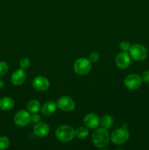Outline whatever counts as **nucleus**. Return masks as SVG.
Instances as JSON below:
<instances>
[{
  "mask_svg": "<svg viewBox=\"0 0 149 150\" xmlns=\"http://www.w3.org/2000/svg\"><path fill=\"white\" fill-rule=\"evenodd\" d=\"M26 79V73L25 70L23 69H19V70H15L11 76V82L15 86H20L23 84L25 82Z\"/></svg>",
  "mask_w": 149,
  "mask_h": 150,
  "instance_id": "nucleus-13",
  "label": "nucleus"
},
{
  "mask_svg": "<svg viewBox=\"0 0 149 150\" xmlns=\"http://www.w3.org/2000/svg\"><path fill=\"white\" fill-rule=\"evenodd\" d=\"M142 82H143V80H142L141 76L135 73L128 75L124 79V85L127 89L130 90L138 89L141 86Z\"/></svg>",
  "mask_w": 149,
  "mask_h": 150,
  "instance_id": "nucleus-6",
  "label": "nucleus"
},
{
  "mask_svg": "<svg viewBox=\"0 0 149 150\" xmlns=\"http://www.w3.org/2000/svg\"><path fill=\"white\" fill-rule=\"evenodd\" d=\"M115 62L118 68L121 69V70H125V69L128 68L129 66L130 65L131 57H130L129 54H128V52L121 51L115 57Z\"/></svg>",
  "mask_w": 149,
  "mask_h": 150,
  "instance_id": "nucleus-9",
  "label": "nucleus"
},
{
  "mask_svg": "<svg viewBox=\"0 0 149 150\" xmlns=\"http://www.w3.org/2000/svg\"><path fill=\"white\" fill-rule=\"evenodd\" d=\"M39 120H40V117H39V114H37V113L32 114V117H31V121H32L34 123H37L38 122H39Z\"/></svg>",
  "mask_w": 149,
  "mask_h": 150,
  "instance_id": "nucleus-25",
  "label": "nucleus"
},
{
  "mask_svg": "<svg viewBox=\"0 0 149 150\" xmlns=\"http://www.w3.org/2000/svg\"><path fill=\"white\" fill-rule=\"evenodd\" d=\"M10 146V140L6 136L0 137V149H6Z\"/></svg>",
  "mask_w": 149,
  "mask_h": 150,
  "instance_id": "nucleus-19",
  "label": "nucleus"
},
{
  "mask_svg": "<svg viewBox=\"0 0 149 150\" xmlns=\"http://www.w3.org/2000/svg\"><path fill=\"white\" fill-rule=\"evenodd\" d=\"M92 68V63L89 59L79 58L74 62L73 69L77 75L85 76L89 74Z\"/></svg>",
  "mask_w": 149,
  "mask_h": 150,
  "instance_id": "nucleus-3",
  "label": "nucleus"
},
{
  "mask_svg": "<svg viewBox=\"0 0 149 150\" xmlns=\"http://www.w3.org/2000/svg\"><path fill=\"white\" fill-rule=\"evenodd\" d=\"M110 134L108 129L104 127L97 128L93 131L91 136V141L93 144L98 148H105L110 142Z\"/></svg>",
  "mask_w": 149,
  "mask_h": 150,
  "instance_id": "nucleus-1",
  "label": "nucleus"
},
{
  "mask_svg": "<svg viewBox=\"0 0 149 150\" xmlns=\"http://www.w3.org/2000/svg\"><path fill=\"white\" fill-rule=\"evenodd\" d=\"M30 66V60L27 57L22 58L20 61V67L23 70H26Z\"/></svg>",
  "mask_w": 149,
  "mask_h": 150,
  "instance_id": "nucleus-21",
  "label": "nucleus"
},
{
  "mask_svg": "<svg viewBox=\"0 0 149 150\" xmlns=\"http://www.w3.org/2000/svg\"><path fill=\"white\" fill-rule=\"evenodd\" d=\"M141 78L143 81H144L145 83H149V70H147L143 72Z\"/></svg>",
  "mask_w": 149,
  "mask_h": 150,
  "instance_id": "nucleus-24",
  "label": "nucleus"
},
{
  "mask_svg": "<svg viewBox=\"0 0 149 150\" xmlns=\"http://www.w3.org/2000/svg\"><path fill=\"white\" fill-rule=\"evenodd\" d=\"M57 106L60 110L65 112L72 111L75 108V103L72 98L69 96H62L58 99Z\"/></svg>",
  "mask_w": 149,
  "mask_h": 150,
  "instance_id": "nucleus-8",
  "label": "nucleus"
},
{
  "mask_svg": "<svg viewBox=\"0 0 149 150\" xmlns=\"http://www.w3.org/2000/svg\"><path fill=\"white\" fill-rule=\"evenodd\" d=\"M129 139V133L126 127H119L112 132L110 140L115 144L121 145L125 144Z\"/></svg>",
  "mask_w": 149,
  "mask_h": 150,
  "instance_id": "nucleus-5",
  "label": "nucleus"
},
{
  "mask_svg": "<svg viewBox=\"0 0 149 150\" xmlns=\"http://www.w3.org/2000/svg\"><path fill=\"white\" fill-rule=\"evenodd\" d=\"M56 107L57 104L54 101H48V102L45 103L41 108V113L42 115L46 116V117L51 116L55 112L56 110Z\"/></svg>",
  "mask_w": 149,
  "mask_h": 150,
  "instance_id": "nucleus-14",
  "label": "nucleus"
},
{
  "mask_svg": "<svg viewBox=\"0 0 149 150\" xmlns=\"http://www.w3.org/2000/svg\"><path fill=\"white\" fill-rule=\"evenodd\" d=\"M34 133L38 137H45L50 133L49 125L43 122H38L35 123V125L34 127Z\"/></svg>",
  "mask_w": 149,
  "mask_h": 150,
  "instance_id": "nucleus-12",
  "label": "nucleus"
},
{
  "mask_svg": "<svg viewBox=\"0 0 149 150\" xmlns=\"http://www.w3.org/2000/svg\"><path fill=\"white\" fill-rule=\"evenodd\" d=\"M85 126L89 129H96L100 125V119L96 114L90 113L86 114L83 118Z\"/></svg>",
  "mask_w": 149,
  "mask_h": 150,
  "instance_id": "nucleus-11",
  "label": "nucleus"
},
{
  "mask_svg": "<svg viewBox=\"0 0 149 150\" xmlns=\"http://www.w3.org/2000/svg\"><path fill=\"white\" fill-rule=\"evenodd\" d=\"M32 86L34 89L39 92H44L48 90L50 87V82L47 78L43 76H37L34 78L32 81Z\"/></svg>",
  "mask_w": 149,
  "mask_h": 150,
  "instance_id": "nucleus-10",
  "label": "nucleus"
},
{
  "mask_svg": "<svg viewBox=\"0 0 149 150\" xmlns=\"http://www.w3.org/2000/svg\"><path fill=\"white\" fill-rule=\"evenodd\" d=\"M129 52L131 58L137 62L144 61L148 57L147 48L141 44H134L131 45Z\"/></svg>",
  "mask_w": 149,
  "mask_h": 150,
  "instance_id": "nucleus-4",
  "label": "nucleus"
},
{
  "mask_svg": "<svg viewBox=\"0 0 149 150\" xmlns=\"http://www.w3.org/2000/svg\"><path fill=\"white\" fill-rule=\"evenodd\" d=\"M56 137L62 142H68L74 139V130L72 126L68 125H63L59 126L56 130Z\"/></svg>",
  "mask_w": 149,
  "mask_h": 150,
  "instance_id": "nucleus-2",
  "label": "nucleus"
},
{
  "mask_svg": "<svg viewBox=\"0 0 149 150\" xmlns=\"http://www.w3.org/2000/svg\"><path fill=\"white\" fill-rule=\"evenodd\" d=\"M99 58H100V55L99 53L93 52L90 54L89 59L91 63H96L99 60Z\"/></svg>",
  "mask_w": 149,
  "mask_h": 150,
  "instance_id": "nucleus-22",
  "label": "nucleus"
},
{
  "mask_svg": "<svg viewBox=\"0 0 149 150\" xmlns=\"http://www.w3.org/2000/svg\"><path fill=\"white\" fill-rule=\"evenodd\" d=\"M15 102L10 97H4L0 99V109L4 111H8L14 107Z\"/></svg>",
  "mask_w": 149,
  "mask_h": 150,
  "instance_id": "nucleus-15",
  "label": "nucleus"
},
{
  "mask_svg": "<svg viewBox=\"0 0 149 150\" xmlns=\"http://www.w3.org/2000/svg\"><path fill=\"white\" fill-rule=\"evenodd\" d=\"M31 117L32 115L30 114V112L25 110H20L15 114L13 121L16 125L19 127H24L30 123Z\"/></svg>",
  "mask_w": 149,
  "mask_h": 150,
  "instance_id": "nucleus-7",
  "label": "nucleus"
},
{
  "mask_svg": "<svg viewBox=\"0 0 149 150\" xmlns=\"http://www.w3.org/2000/svg\"><path fill=\"white\" fill-rule=\"evenodd\" d=\"M26 108H27L28 111L31 114H35L40 110V103L37 100H31L28 102Z\"/></svg>",
  "mask_w": 149,
  "mask_h": 150,
  "instance_id": "nucleus-16",
  "label": "nucleus"
},
{
  "mask_svg": "<svg viewBox=\"0 0 149 150\" xmlns=\"http://www.w3.org/2000/svg\"><path fill=\"white\" fill-rule=\"evenodd\" d=\"M8 72V65L5 62H0V77L4 76Z\"/></svg>",
  "mask_w": 149,
  "mask_h": 150,
  "instance_id": "nucleus-20",
  "label": "nucleus"
},
{
  "mask_svg": "<svg viewBox=\"0 0 149 150\" xmlns=\"http://www.w3.org/2000/svg\"><path fill=\"white\" fill-rule=\"evenodd\" d=\"M130 48H131V45H130L129 42L124 41V42H121L120 43V48H121V50H122V51L128 52L129 51Z\"/></svg>",
  "mask_w": 149,
  "mask_h": 150,
  "instance_id": "nucleus-23",
  "label": "nucleus"
},
{
  "mask_svg": "<svg viewBox=\"0 0 149 150\" xmlns=\"http://www.w3.org/2000/svg\"><path fill=\"white\" fill-rule=\"evenodd\" d=\"M113 125V119L110 115H105L100 119V125L105 129H109Z\"/></svg>",
  "mask_w": 149,
  "mask_h": 150,
  "instance_id": "nucleus-17",
  "label": "nucleus"
},
{
  "mask_svg": "<svg viewBox=\"0 0 149 150\" xmlns=\"http://www.w3.org/2000/svg\"><path fill=\"white\" fill-rule=\"evenodd\" d=\"M4 86V81H3L2 79H1V77H0V89L3 88V86Z\"/></svg>",
  "mask_w": 149,
  "mask_h": 150,
  "instance_id": "nucleus-26",
  "label": "nucleus"
},
{
  "mask_svg": "<svg viewBox=\"0 0 149 150\" xmlns=\"http://www.w3.org/2000/svg\"><path fill=\"white\" fill-rule=\"evenodd\" d=\"M89 130L86 127H78L74 130V136L78 139H83L89 136Z\"/></svg>",
  "mask_w": 149,
  "mask_h": 150,
  "instance_id": "nucleus-18",
  "label": "nucleus"
}]
</instances>
